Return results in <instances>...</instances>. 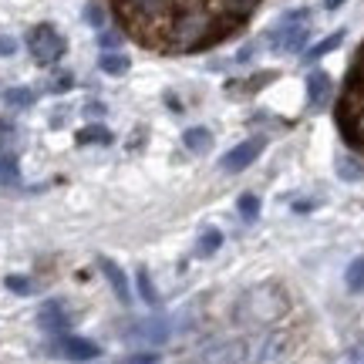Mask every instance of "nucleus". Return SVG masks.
<instances>
[{"label":"nucleus","instance_id":"1","mask_svg":"<svg viewBox=\"0 0 364 364\" xmlns=\"http://www.w3.org/2000/svg\"><path fill=\"white\" fill-rule=\"evenodd\" d=\"M233 314L247 327H270L290 314V294L280 284H257L236 297Z\"/></svg>","mask_w":364,"mask_h":364},{"label":"nucleus","instance_id":"2","mask_svg":"<svg viewBox=\"0 0 364 364\" xmlns=\"http://www.w3.org/2000/svg\"><path fill=\"white\" fill-rule=\"evenodd\" d=\"M311 41V11H290L284 14V21L270 31V44L277 54H297L304 51V44Z\"/></svg>","mask_w":364,"mask_h":364},{"label":"nucleus","instance_id":"3","mask_svg":"<svg viewBox=\"0 0 364 364\" xmlns=\"http://www.w3.org/2000/svg\"><path fill=\"white\" fill-rule=\"evenodd\" d=\"M65 38L58 34V27L51 24H38L31 34H27V51H31V58L38 61V65H54V61H61L65 58Z\"/></svg>","mask_w":364,"mask_h":364},{"label":"nucleus","instance_id":"4","mask_svg":"<svg viewBox=\"0 0 364 364\" xmlns=\"http://www.w3.org/2000/svg\"><path fill=\"white\" fill-rule=\"evenodd\" d=\"M250 341L230 338V341H209L189 358V364H247Z\"/></svg>","mask_w":364,"mask_h":364},{"label":"nucleus","instance_id":"5","mask_svg":"<svg viewBox=\"0 0 364 364\" xmlns=\"http://www.w3.org/2000/svg\"><path fill=\"white\" fill-rule=\"evenodd\" d=\"M287 354V338L284 334H263V338L250 341L247 364H280Z\"/></svg>","mask_w":364,"mask_h":364},{"label":"nucleus","instance_id":"6","mask_svg":"<svg viewBox=\"0 0 364 364\" xmlns=\"http://www.w3.org/2000/svg\"><path fill=\"white\" fill-rule=\"evenodd\" d=\"M263 152V139H247V142H240L236 149H230L226 156H223V169L226 172H243L250 169Z\"/></svg>","mask_w":364,"mask_h":364},{"label":"nucleus","instance_id":"7","mask_svg":"<svg viewBox=\"0 0 364 364\" xmlns=\"http://www.w3.org/2000/svg\"><path fill=\"white\" fill-rule=\"evenodd\" d=\"M58 354L68 358V361H91V358H98V344L88 338H75V334H68V338L58 341Z\"/></svg>","mask_w":364,"mask_h":364},{"label":"nucleus","instance_id":"8","mask_svg":"<svg viewBox=\"0 0 364 364\" xmlns=\"http://www.w3.org/2000/svg\"><path fill=\"white\" fill-rule=\"evenodd\" d=\"M98 270L105 273V280H108V287L115 290V297L122 300V304H129L132 290H129V277H125V270H122L115 260H108V257H98Z\"/></svg>","mask_w":364,"mask_h":364},{"label":"nucleus","instance_id":"9","mask_svg":"<svg viewBox=\"0 0 364 364\" xmlns=\"http://www.w3.org/2000/svg\"><path fill=\"white\" fill-rule=\"evenodd\" d=\"M331 91H334L331 75L314 68L311 75H307V98H311V108H324V105L331 102Z\"/></svg>","mask_w":364,"mask_h":364},{"label":"nucleus","instance_id":"10","mask_svg":"<svg viewBox=\"0 0 364 364\" xmlns=\"http://www.w3.org/2000/svg\"><path fill=\"white\" fill-rule=\"evenodd\" d=\"M68 321H71V317H68L61 300H48V304L38 311V324L44 327V331H51V334H61L68 327Z\"/></svg>","mask_w":364,"mask_h":364},{"label":"nucleus","instance_id":"11","mask_svg":"<svg viewBox=\"0 0 364 364\" xmlns=\"http://www.w3.org/2000/svg\"><path fill=\"white\" fill-rule=\"evenodd\" d=\"M132 338L145 341V344H162V341L169 338V324L162 317H145V321H139V324L132 327Z\"/></svg>","mask_w":364,"mask_h":364},{"label":"nucleus","instance_id":"12","mask_svg":"<svg viewBox=\"0 0 364 364\" xmlns=\"http://www.w3.org/2000/svg\"><path fill=\"white\" fill-rule=\"evenodd\" d=\"M334 169H338V176L344 182H361L364 179V159L358 156V152H341V156L334 159Z\"/></svg>","mask_w":364,"mask_h":364},{"label":"nucleus","instance_id":"13","mask_svg":"<svg viewBox=\"0 0 364 364\" xmlns=\"http://www.w3.org/2000/svg\"><path fill=\"white\" fill-rule=\"evenodd\" d=\"M182 145H186L189 152H209V149H213V132L203 129V125L186 129V135H182Z\"/></svg>","mask_w":364,"mask_h":364},{"label":"nucleus","instance_id":"14","mask_svg":"<svg viewBox=\"0 0 364 364\" xmlns=\"http://www.w3.org/2000/svg\"><path fill=\"white\" fill-rule=\"evenodd\" d=\"M98 68H102L105 75H112V78H122V75L132 68V61L125 58V54H118V51H105L102 58H98Z\"/></svg>","mask_w":364,"mask_h":364},{"label":"nucleus","instance_id":"15","mask_svg":"<svg viewBox=\"0 0 364 364\" xmlns=\"http://www.w3.org/2000/svg\"><path fill=\"white\" fill-rule=\"evenodd\" d=\"M220 247H223V233L216 226H206L203 236H199V243H196V253H199V257H213Z\"/></svg>","mask_w":364,"mask_h":364},{"label":"nucleus","instance_id":"16","mask_svg":"<svg viewBox=\"0 0 364 364\" xmlns=\"http://www.w3.org/2000/svg\"><path fill=\"white\" fill-rule=\"evenodd\" d=\"M112 142V132L105 125H88V129L78 132V145H108Z\"/></svg>","mask_w":364,"mask_h":364},{"label":"nucleus","instance_id":"17","mask_svg":"<svg viewBox=\"0 0 364 364\" xmlns=\"http://www.w3.org/2000/svg\"><path fill=\"white\" fill-rule=\"evenodd\" d=\"M341 41H344V31H334L331 38H324L321 44H314L311 51H307V61H321L324 54H331L334 48H341Z\"/></svg>","mask_w":364,"mask_h":364},{"label":"nucleus","instance_id":"18","mask_svg":"<svg viewBox=\"0 0 364 364\" xmlns=\"http://www.w3.org/2000/svg\"><path fill=\"white\" fill-rule=\"evenodd\" d=\"M4 105H7V108H31V105H34V91L31 88H7L4 91Z\"/></svg>","mask_w":364,"mask_h":364},{"label":"nucleus","instance_id":"19","mask_svg":"<svg viewBox=\"0 0 364 364\" xmlns=\"http://www.w3.org/2000/svg\"><path fill=\"white\" fill-rule=\"evenodd\" d=\"M21 179V166L14 156H0V186H17Z\"/></svg>","mask_w":364,"mask_h":364},{"label":"nucleus","instance_id":"20","mask_svg":"<svg viewBox=\"0 0 364 364\" xmlns=\"http://www.w3.org/2000/svg\"><path fill=\"white\" fill-rule=\"evenodd\" d=\"M344 280H348V290H354V294H364V257H361V260H354L351 267H348Z\"/></svg>","mask_w":364,"mask_h":364},{"label":"nucleus","instance_id":"21","mask_svg":"<svg viewBox=\"0 0 364 364\" xmlns=\"http://www.w3.org/2000/svg\"><path fill=\"white\" fill-rule=\"evenodd\" d=\"M139 294H142L145 304H159V290H156V284H152V277H149L145 267H139Z\"/></svg>","mask_w":364,"mask_h":364},{"label":"nucleus","instance_id":"22","mask_svg":"<svg viewBox=\"0 0 364 364\" xmlns=\"http://www.w3.org/2000/svg\"><path fill=\"white\" fill-rule=\"evenodd\" d=\"M236 206H240V216H243V220H257V216H260V196L243 193Z\"/></svg>","mask_w":364,"mask_h":364},{"label":"nucleus","instance_id":"23","mask_svg":"<svg viewBox=\"0 0 364 364\" xmlns=\"http://www.w3.org/2000/svg\"><path fill=\"white\" fill-rule=\"evenodd\" d=\"M4 284H7V290H11V294H21V297L34 294V284H31L27 277H17V273H11V277H7Z\"/></svg>","mask_w":364,"mask_h":364},{"label":"nucleus","instance_id":"24","mask_svg":"<svg viewBox=\"0 0 364 364\" xmlns=\"http://www.w3.org/2000/svg\"><path fill=\"white\" fill-rule=\"evenodd\" d=\"M85 21H88L91 27H98V31H102L105 27V11L98 7V4H88V7H85Z\"/></svg>","mask_w":364,"mask_h":364},{"label":"nucleus","instance_id":"25","mask_svg":"<svg viewBox=\"0 0 364 364\" xmlns=\"http://www.w3.org/2000/svg\"><path fill=\"white\" fill-rule=\"evenodd\" d=\"M277 78L273 71H267V75H253L250 81H243V85H236V88H247V91H257V88H263V85H270V81Z\"/></svg>","mask_w":364,"mask_h":364},{"label":"nucleus","instance_id":"26","mask_svg":"<svg viewBox=\"0 0 364 364\" xmlns=\"http://www.w3.org/2000/svg\"><path fill=\"white\" fill-rule=\"evenodd\" d=\"M98 44H102L105 51H112V48L122 44V34H115V31H102V34H98Z\"/></svg>","mask_w":364,"mask_h":364},{"label":"nucleus","instance_id":"27","mask_svg":"<svg viewBox=\"0 0 364 364\" xmlns=\"http://www.w3.org/2000/svg\"><path fill=\"white\" fill-rule=\"evenodd\" d=\"M11 139H14V125H11V122H4V118H0V152L7 149V142H11Z\"/></svg>","mask_w":364,"mask_h":364},{"label":"nucleus","instance_id":"28","mask_svg":"<svg viewBox=\"0 0 364 364\" xmlns=\"http://www.w3.org/2000/svg\"><path fill=\"white\" fill-rule=\"evenodd\" d=\"M17 51V41L14 38H0V58H11Z\"/></svg>","mask_w":364,"mask_h":364},{"label":"nucleus","instance_id":"29","mask_svg":"<svg viewBox=\"0 0 364 364\" xmlns=\"http://www.w3.org/2000/svg\"><path fill=\"white\" fill-rule=\"evenodd\" d=\"M125 364H159V358L156 354H132Z\"/></svg>","mask_w":364,"mask_h":364},{"label":"nucleus","instance_id":"30","mask_svg":"<svg viewBox=\"0 0 364 364\" xmlns=\"http://www.w3.org/2000/svg\"><path fill=\"white\" fill-rule=\"evenodd\" d=\"M51 88H54V91H68V88H71V75H61V78L54 81Z\"/></svg>","mask_w":364,"mask_h":364},{"label":"nucleus","instance_id":"31","mask_svg":"<svg viewBox=\"0 0 364 364\" xmlns=\"http://www.w3.org/2000/svg\"><path fill=\"white\" fill-rule=\"evenodd\" d=\"M85 112H88V115H105V105H95V102H91Z\"/></svg>","mask_w":364,"mask_h":364},{"label":"nucleus","instance_id":"32","mask_svg":"<svg viewBox=\"0 0 364 364\" xmlns=\"http://www.w3.org/2000/svg\"><path fill=\"white\" fill-rule=\"evenodd\" d=\"M344 4H348V0H324L327 11H338V7H344Z\"/></svg>","mask_w":364,"mask_h":364}]
</instances>
